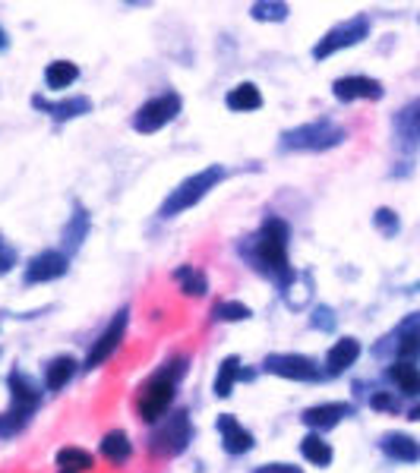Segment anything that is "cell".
<instances>
[{"instance_id":"d590c367","label":"cell","mask_w":420,"mask_h":473,"mask_svg":"<svg viewBox=\"0 0 420 473\" xmlns=\"http://www.w3.org/2000/svg\"><path fill=\"white\" fill-rule=\"evenodd\" d=\"M408 420H420V404L411 407V411H408Z\"/></svg>"},{"instance_id":"836d02e7","label":"cell","mask_w":420,"mask_h":473,"mask_svg":"<svg viewBox=\"0 0 420 473\" xmlns=\"http://www.w3.org/2000/svg\"><path fill=\"white\" fill-rule=\"evenodd\" d=\"M257 473H303L301 468H291V464H266Z\"/></svg>"},{"instance_id":"52a82bcc","label":"cell","mask_w":420,"mask_h":473,"mask_svg":"<svg viewBox=\"0 0 420 473\" xmlns=\"http://www.w3.org/2000/svg\"><path fill=\"white\" fill-rule=\"evenodd\" d=\"M181 107H183V101L177 92H164V95H158V98H149L136 114H133V130L143 133V136L158 133L162 126H168L171 120L181 114Z\"/></svg>"},{"instance_id":"277c9868","label":"cell","mask_w":420,"mask_h":473,"mask_svg":"<svg viewBox=\"0 0 420 473\" xmlns=\"http://www.w3.org/2000/svg\"><path fill=\"white\" fill-rule=\"evenodd\" d=\"M6 385H10V407H6V413H0V439L16 436L19 430H25L29 420L35 417L38 404H42V392L19 369H13Z\"/></svg>"},{"instance_id":"9a60e30c","label":"cell","mask_w":420,"mask_h":473,"mask_svg":"<svg viewBox=\"0 0 420 473\" xmlns=\"http://www.w3.org/2000/svg\"><path fill=\"white\" fill-rule=\"evenodd\" d=\"M215 426H219L221 432V449L228 451V455H247V451L253 449V436L240 426V420L234 417V413H221L219 420H215Z\"/></svg>"},{"instance_id":"d6a6232c","label":"cell","mask_w":420,"mask_h":473,"mask_svg":"<svg viewBox=\"0 0 420 473\" xmlns=\"http://www.w3.org/2000/svg\"><path fill=\"white\" fill-rule=\"evenodd\" d=\"M13 265H16V253H13V246H6L4 236H0V274H6Z\"/></svg>"},{"instance_id":"f1b7e54d","label":"cell","mask_w":420,"mask_h":473,"mask_svg":"<svg viewBox=\"0 0 420 473\" xmlns=\"http://www.w3.org/2000/svg\"><path fill=\"white\" fill-rule=\"evenodd\" d=\"M288 13H291L288 4H263V0H259V4L250 6V16L259 19V23H285Z\"/></svg>"},{"instance_id":"f546056e","label":"cell","mask_w":420,"mask_h":473,"mask_svg":"<svg viewBox=\"0 0 420 473\" xmlns=\"http://www.w3.org/2000/svg\"><path fill=\"white\" fill-rule=\"evenodd\" d=\"M417 354H420V331H405L402 341H398V360L415 363Z\"/></svg>"},{"instance_id":"7a4b0ae2","label":"cell","mask_w":420,"mask_h":473,"mask_svg":"<svg viewBox=\"0 0 420 473\" xmlns=\"http://www.w3.org/2000/svg\"><path fill=\"white\" fill-rule=\"evenodd\" d=\"M187 376V360L183 357H174L168 360L155 376L139 385L136 392V413L143 423H152L155 426L162 417H168V407L174 404V394H177V382Z\"/></svg>"},{"instance_id":"5bb4252c","label":"cell","mask_w":420,"mask_h":473,"mask_svg":"<svg viewBox=\"0 0 420 473\" xmlns=\"http://www.w3.org/2000/svg\"><path fill=\"white\" fill-rule=\"evenodd\" d=\"M332 95L339 101H358V98H367V101H377L383 98V86L370 76H341V79L332 82Z\"/></svg>"},{"instance_id":"ac0fdd59","label":"cell","mask_w":420,"mask_h":473,"mask_svg":"<svg viewBox=\"0 0 420 473\" xmlns=\"http://www.w3.org/2000/svg\"><path fill=\"white\" fill-rule=\"evenodd\" d=\"M379 449H383L392 461H405V464L420 461V445L411 436H402V432H389V436H383Z\"/></svg>"},{"instance_id":"3957f363","label":"cell","mask_w":420,"mask_h":473,"mask_svg":"<svg viewBox=\"0 0 420 473\" xmlns=\"http://www.w3.org/2000/svg\"><path fill=\"white\" fill-rule=\"evenodd\" d=\"M225 177H228L225 164H209V168H202V171H196V174H190L187 181H181L168 193V199H164L162 209H158V218L171 221V218H177V215L187 212V209L200 206V202L206 199V196L212 193V190L219 187Z\"/></svg>"},{"instance_id":"ba28073f","label":"cell","mask_w":420,"mask_h":473,"mask_svg":"<svg viewBox=\"0 0 420 473\" xmlns=\"http://www.w3.org/2000/svg\"><path fill=\"white\" fill-rule=\"evenodd\" d=\"M367 35H370V19H367V16L345 19V23H339L335 29H329L326 35H322L320 42L313 44V57H316V60H326V57L335 54V51L360 44Z\"/></svg>"},{"instance_id":"8fae6325","label":"cell","mask_w":420,"mask_h":473,"mask_svg":"<svg viewBox=\"0 0 420 473\" xmlns=\"http://www.w3.org/2000/svg\"><path fill=\"white\" fill-rule=\"evenodd\" d=\"M70 268V255L61 249H42L38 255H32L25 265V284H48V281L63 278Z\"/></svg>"},{"instance_id":"603a6c76","label":"cell","mask_w":420,"mask_h":473,"mask_svg":"<svg viewBox=\"0 0 420 473\" xmlns=\"http://www.w3.org/2000/svg\"><path fill=\"white\" fill-rule=\"evenodd\" d=\"M301 455L307 458L310 464H316V468H329V464H332V445L322 436H316V432H307V436L301 439Z\"/></svg>"},{"instance_id":"4fadbf2b","label":"cell","mask_w":420,"mask_h":473,"mask_svg":"<svg viewBox=\"0 0 420 473\" xmlns=\"http://www.w3.org/2000/svg\"><path fill=\"white\" fill-rule=\"evenodd\" d=\"M351 413H354V404H348V401H329V404L307 407V411L301 413V423L320 436V432L335 430V426H339L345 417H351Z\"/></svg>"},{"instance_id":"8d00e7d4","label":"cell","mask_w":420,"mask_h":473,"mask_svg":"<svg viewBox=\"0 0 420 473\" xmlns=\"http://www.w3.org/2000/svg\"><path fill=\"white\" fill-rule=\"evenodd\" d=\"M57 473H73V470H57Z\"/></svg>"},{"instance_id":"6da1fadb","label":"cell","mask_w":420,"mask_h":473,"mask_svg":"<svg viewBox=\"0 0 420 473\" xmlns=\"http://www.w3.org/2000/svg\"><path fill=\"white\" fill-rule=\"evenodd\" d=\"M288 240H291V227L285 218H269L259 225L257 236H253V268L263 272L266 278L278 281L282 293H288V287L297 281V272L291 268L288 259Z\"/></svg>"},{"instance_id":"ffe728a7","label":"cell","mask_w":420,"mask_h":473,"mask_svg":"<svg viewBox=\"0 0 420 473\" xmlns=\"http://www.w3.org/2000/svg\"><path fill=\"white\" fill-rule=\"evenodd\" d=\"M76 366H79V363H76L73 357H67V354L54 357V360L44 366V388H48V392H61V388L76 376Z\"/></svg>"},{"instance_id":"8992f818","label":"cell","mask_w":420,"mask_h":473,"mask_svg":"<svg viewBox=\"0 0 420 473\" xmlns=\"http://www.w3.org/2000/svg\"><path fill=\"white\" fill-rule=\"evenodd\" d=\"M345 136L348 133L341 130L339 124H332V120H313V124L285 130L278 149L282 152H326V149H335V145L345 143Z\"/></svg>"},{"instance_id":"83f0119b","label":"cell","mask_w":420,"mask_h":473,"mask_svg":"<svg viewBox=\"0 0 420 473\" xmlns=\"http://www.w3.org/2000/svg\"><path fill=\"white\" fill-rule=\"evenodd\" d=\"M250 316L253 310L240 300H221V303L212 306V322H244Z\"/></svg>"},{"instance_id":"1f68e13d","label":"cell","mask_w":420,"mask_h":473,"mask_svg":"<svg viewBox=\"0 0 420 473\" xmlns=\"http://www.w3.org/2000/svg\"><path fill=\"white\" fill-rule=\"evenodd\" d=\"M370 407L373 411H398V401L392 398V394H386V392H377L370 398Z\"/></svg>"},{"instance_id":"74e56055","label":"cell","mask_w":420,"mask_h":473,"mask_svg":"<svg viewBox=\"0 0 420 473\" xmlns=\"http://www.w3.org/2000/svg\"><path fill=\"white\" fill-rule=\"evenodd\" d=\"M417 287H420V284H417Z\"/></svg>"},{"instance_id":"7c38bea8","label":"cell","mask_w":420,"mask_h":473,"mask_svg":"<svg viewBox=\"0 0 420 473\" xmlns=\"http://www.w3.org/2000/svg\"><path fill=\"white\" fill-rule=\"evenodd\" d=\"M32 107L48 114V117H54L57 124H63V120L92 114V98H89V95H70V98L51 101V98H44V95H32Z\"/></svg>"},{"instance_id":"44dd1931","label":"cell","mask_w":420,"mask_h":473,"mask_svg":"<svg viewBox=\"0 0 420 473\" xmlns=\"http://www.w3.org/2000/svg\"><path fill=\"white\" fill-rule=\"evenodd\" d=\"M89 227H92V221H89V212H86V209L76 206V215L67 221V227H63V249H67V253H76V249L82 246V240H86Z\"/></svg>"},{"instance_id":"2e32d148","label":"cell","mask_w":420,"mask_h":473,"mask_svg":"<svg viewBox=\"0 0 420 473\" xmlns=\"http://www.w3.org/2000/svg\"><path fill=\"white\" fill-rule=\"evenodd\" d=\"M360 357V341L358 338H339L332 350L326 354V376H341L348 366H354Z\"/></svg>"},{"instance_id":"e0dca14e","label":"cell","mask_w":420,"mask_h":473,"mask_svg":"<svg viewBox=\"0 0 420 473\" xmlns=\"http://www.w3.org/2000/svg\"><path fill=\"white\" fill-rule=\"evenodd\" d=\"M238 379L253 382V379H257V373H247V369H240V357H225V360H221V366H219V373H215L212 392L219 394V398H231L234 382H238Z\"/></svg>"},{"instance_id":"7402d4cb","label":"cell","mask_w":420,"mask_h":473,"mask_svg":"<svg viewBox=\"0 0 420 473\" xmlns=\"http://www.w3.org/2000/svg\"><path fill=\"white\" fill-rule=\"evenodd\" d=\"M174 281L181 284L183 297H206V291H209L206 272H200V268H193V265H181V268H177Z\"/></svg>"},{"instance_id":"4316f807","label":"cell","mask_w":420,"mask_h":473,"mask_svg":"<svg viewBox=\"0 0 420 473\" xmlns=\"http://www.w3.org/2000/svg\"><path fill=\"white\" fill-rule=\"evenodd\" d=\"M57 468H61V470H73V473H86V470L95 468V458L89 455L86 449L67 445V449L57 451Z\"/></svg>"},{"instance_id":"5b68a950","label":"cell","mask_w":420,"mask_h":473,"mask_svg":"<svg viewBox=\"0 0 420 473\" xmlns=\"http://www.w3.org/2000/svg\"><path fill=\"white\" fill-rule=\"evenodd\" d=\"M190 442H193V423H190V413L174 411L155 423V430H152V436H149V451L155 458H162V461H168V458L183 455V451L190 449Z\"/></svg>"},{"instance_id":"e575fe53","label":"cell","mask_w":420,"mask_h":473,"mask_svg":"<svg viewBox=\"0 0 420 473\" xmlns=\"http://www.w3.org/2000/svg\"><path fill=\"white\" fill-rule=\"evenodd\" d=\"M10 48V38H6V32H4V25H0V54Z\"/></svg>"},{"instance_id":"9c48e42d","label":"cell","mask_w":420,"mask_h":473,"mask_svg":"<svg viewBox=\"0 0 420 473\" xmlns=\"http://www.w3.org/2000/svg\"><path fill=\"white\" fill-rule=\"evenodd\" d=\"M126 325H130V310H120L117 316L111 319V325H107V329L98 335V341H95L92 348H89L82 369H89V373H92V369L105 366V363L111 360L114 354H117L120 341H124V335H126Z\"/></svg>"},{"instance_id":"30bf717a","label":"cell","mask_w":420,"mask_h":473,"mask_svg":"<svg viewBox=\"0 0 420 473\" xmlns=\"http://www.w3.org/2000/svg\"><path fill=\"white\" fill-rule=\"evenodd\" d=\"M263 369L278 379H291V382H320L322 369L316 366V360L303 354H269L263 360Z\"/></svg>"},{"instance_id":"4dcf8cb0","label":"cell","mask_w":420,"mask_h":473,"mask_svg":"<svg viewBox=\"0 0 420 473\" xmlns=\"http://www.w3.org/2000/svg\"><path fill=\"white\" fill-rule=\"evenodd\" d=\"M373 225H377L386 236H396L398 234V218H396V212H392V209H379L377 218H373Z\"/></svg>"},{"instance_id":"d4e9b609","label":"cell","mask_w":420,"mask_h":473,"mask_svg":"<svg viewBox=\"0 0 420 473\" xmlns=\"http://www.w3.org/2000/svg\"><path fill=\"white\" fill-rule=\"evenodd\" d=\"M76 79H79V67H76L73 60H54V63H48V70H44L48 88H67V86H73Z\"/></svg>"},{"instance_id":"cb8c5ba5","label":"cell","mask_w":420,"mask_h":473,"mask_svg":"<svg viewBox=\"0 0 420 473\" xmlns=\"http://www.w3.org/2000/svg\"><path fill=\"white\" fill-rule=\"evenodd\" d=\"M228 107L231 111H257V107H263V92L253 82H240L228 92Z\"/></svg>"},{"instance_id":"484cf974","label":"cell","mask_w":420,"mask_h":473,"mask_svg":"<svg viewBox=\"0 0 420 473\" xmlns=\"http://www.w3.org/2000/svg\"><path fill=\"white\" fill-rule=\"evenodd\" d=\"M389 379L396 382L398 388H402L405 394H411V398H420V369L415 363H402L398 360L396 366L389 369Z\"/></svg>"},{"instance_id":"d6986e66","label":"cell","mask_w":420,"mask_h":473,"mask_svg":"<svg viewBox=\"0 0 420 473\" xmlns=\"http://www.w3.org/2000/svg\"><path fill=\"white\" fill-rule=\"evenodd\" d=\"M98 451H101V458H105V461H111V464H126V461H130V455H133L130 436H126L124 430L105 432V439H101Z\"/></svg>"}]
</instances>
